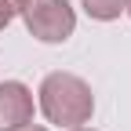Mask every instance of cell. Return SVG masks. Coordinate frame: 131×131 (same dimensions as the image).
Masks as SVG:
<instances>
[{"label": "cell", "mask_w": 131, "mask_h": 131, "mask_svg": "<svg viewBox=\"0 0 131 131\" xmlns=\"http://www.w3.org/2000/svg\"><path fill=\"white\" fill-rule=\"evenodd\" d=\"M69 131H95V127H88V124H80V127H69Z\"/></svg>", "instance_id": "8"}, {"label": "cell", "mask_w": 131, "mask_h": 131, "mask_svg": "<svg viewBox=\"0 0 131 131\" xmlns=\"http://www.w3.org/2000/svg\"><path fill=\"white\" fill-rule=\"evenodd\" d=\"M80 7L95 22H113V18L124 15V0H80Z\"/></svg>", "instance_id": "4"}, {"label": "cell", "mask_w": 131, "mask_h": 131, "mask_svg": "<svg viewBox=\"0 0 131 131\" xmlns=\"http://www.w3.org/2000/svg\"><path fill=\"white\" fill-rule=\"evenodd\" d=\"M22 131H47V127H40V124H29V127H22Z\"/></svg>", "instance_id": "6"}, {"label": "cell", "mask_w": 131, "mask_h": 131, "mask_svg": "<svg viewBox=\"0 0 131 131\" xmlns=\"http://www.w3.org/2000/svg\"><path fill=\"white\" fill-rule=\"evenodd\" d=\"M22 7H26V0H0V29L4 26H11L15 18L22 15Z\"/></svg>", "instance_id": "5"}, {"label": "cell", "mask_w": 131, "mask_h": 131, "mask_svg": "<svg viewBox=\"0 0 131 131\" xmlns=\"http://www.w3.org/2000/svg\"><path fill=\"white\" fill-rule=\"evenodd\" d=\"M33 113H37L33 91L22 84V80H4V84H0V131H22V127H29Z\"/></svg>", "instance_id": "3"}, {"label": "cell", "mask_w": 131, "mask_h": 131, "mask_svg": "<svg viewBox=\"0 0 131 131\" xmlns=\"http://www.w3.org/2000/svg\"><path fill=\"white\" fill-rule=\"evenodd\" d=\"M22 22L40 44H66L77 29V11L69 0H26Z\"/></svg>", "instance_id": "2"}, {"label": "cell", "mask_w": 131, "mask_h": 131, "mask_svg": "<svg viewBox=\"0 0 131 131\" xmlns=\"http://www.w3.org/2000/svg\"><path fill=\"white\" fill-rule=\"evenodd\" d=\"M37 106H40L47 124H55V127H80L95 113V95H91V84L84 77L58 69V73H47L40 80Z\"/></svg>", "instance_id": "1"}, {"label": "cell", "mask_w": 131, "mask_h": 131, "mask_svg": "<svg viewBox=\"0 0 131 131\" xmlns=\"http://www.w3.org/2000/svg\"><path fill=\"white\" fill-rule=\"evenodd\" d=\"M124 15H127V18H131V0H124Z\"/></svg>", "instance_id": "7"}]
</instances>
